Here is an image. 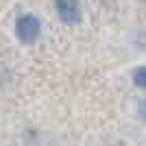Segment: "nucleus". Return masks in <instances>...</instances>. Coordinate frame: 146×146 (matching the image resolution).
Wrapping results in <instances>:
<instances>
[{
  "label": "nucleus",
  "mask_w": 146,
  "mask_h": 146,
  "mask_svg": "<svg viewBox=\"0 0 146 146\" xmlns=\"http://www.w3.org/2000/svg\"><path fill=\"white\" fill-rule=\"evenodd\" d=\"M39 31H42V24H39V20L33 13L20 15L18 22H15V35H18L20 42H24V44H33L39 37Z\"/></svg>",
  "instance_id": "nucleus-1"
},
{
  "label": "nucleus",
  "mask_w": 146,
  "mask_h": 146,
  "mask_svg": "<svg viewBox=\"0 0 146 146\" xmlns=\"http://www.w3.org/2000/svg\"><path fill=\"white\" fill-rule=\"evenodd\" d=\"M57 13L59 18L66 22V24H79L81 20V7H79V0H57Z\"/></svg>",
  "instance_id": "nucleus-2"
},
{
  "label": "nucleus",
  "mask_w": 146,
  "mask_h": 146,
  "mask_svg": "<svg viewBox=\"0 0 146 146\" xmlns=\"http://www.w3.org/2000/svg\"><path fill=\"white\" fill-rule=\"evenodd\" d=\"M133 83L137 87H142V90H146V66L137 68V70L133 72Z\"/></svg>",
  "instance_id": "nucleus-3"
},
{
  "label": "nucleus",
  "mask_w": 146,
  "mask_h": 146,
  "mask_svg": "<svg viewBox=\"0 0 146 146\" xmlns=\"http://www.w3.org/2000/svg\"><path fill=\"white\" fill-rule=\"evenodd\" d=\"M140 118L146 122V98H144V100L140 103Z\"/></svg>",
  "instance_id": "nucleus-4"
}]
</instances>
